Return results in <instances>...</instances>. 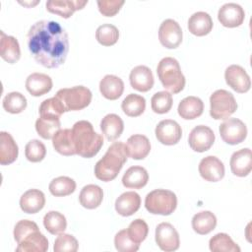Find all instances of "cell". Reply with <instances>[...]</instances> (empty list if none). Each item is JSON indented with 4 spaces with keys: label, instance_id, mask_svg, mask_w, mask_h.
Returning <instances> with one entry per match:
<instances>
[{
    "label": "cell",
    "instance_id": "42",
    "mask_svg": "<svg viewBox=\"0 0 252 252\" xmlns=\"http://www.w3.org/2000/svg\"><path fill=\"white\" fill-rule=\"evenodd\" d=\"M61 129L59 119H45L39 117L35 121V130L37 134L43 139H52L54 135Z\"/></svg>",
    "mask_w": 252,
    "mask_h": 252
},
{
    "label": "cell",
    "instance_id": "12",
    "mask_svg": "<svg viewBox=\"0 0 252 252\" xmlns=\"http://www.w3.org/2000/svg\"><path fill=\"white\" fill-rule=\"evenodd\" d=\"M214 131L206 125H198L194 127L188 137V143L190 148L198 153L208 151L215 142Z\"/></svg>",
    "mask_w": 252,
    "mask_h": 252
},
{
    "label": "cell",
    "instance_id": "6",
    "mask_svg": "<svg viewBox=\"0 0 252 252\" xmlns=\"http://www.w3.org/2000/svg\"><path fill=\"white\" fill-rule=\"evenodd\" d=\"M145 207L153 215L169 216L177 207V198L170 190L156 189L147 194Z\"/></svg>",
    "mask_w": 252,
    "mask_h": 252
},
{
    "label": "cell",
    "instance_id": "15",
    "mask_svg": "<svg viewBox=\"0 0 252 252\" xmlns=\"http://www.w3.org/2000/svg\"><path fill=\"white\" fill-rule=\"evenodd\" d=\"M245 19L243 8L236 3H225L218 12V20L225 28H236L242 25Z\"/></svg>",
    "mask_w": 252,
    "mask_h": 252
},
{
    "label": "cell",
    "instance_id": "8",
    "mask_svg": "<svg viewBox=\"0 0 252 252\" xmlns=\"http://www.w3.org/2000/svg\"><path fill=\"white\" fill-rule=\"evenodd\" d=\"M237 109V102L231 93L217 90L210 96V115L216 119H227Z\"/></svg>",
    "mask_w": 252,
    "mask_h": 252
},
{
    "label": "cell",
    "instance_id": "45",
    "mask_svg": "<svg viewBox=\"0 0 252 252\" xmlns=\"http://www.w3.org/2000/svg\"><path fill=\"white\" fill-rule=\"evenodd\" d=\"M79 248L77 239L68 233H60L54 241L53 250L55 252H76Z\"/></svg>",
    "mask_w": 252,
    "mask_h": 252
},
{
    "label": "cell",
    "instance_id": "14",
    "mask_svg": "<svg viewBox=\"0 0 252 252\" xmlns=\"http://www.w3.org/2000/svg\"><path fill=\"white\" fill-rule=\"evenodd\" d=\"M155 133L158 141L166 146L177 144L182 137L181 126L172 119H163L158 122Z\"/></svg>",
    "mask_w": 252,
    "mask_h": 252
},
{
    "label": "cell",
    "instance_id": "35",
    "mask_svg": "<svg viewBox=\"0 0 252 252\" xmlns=\"http://www.w3.org/2000/svg\"><path fill=\"white\" fill-rule=\"evenodd\" d=\"M39 115L45 119H59L60 116L66 112L64 105L56 96L44 99L39 105Z\"/></svg>",
    "mask_w": 252,
    "mask_h": 252
},
{
    "label": "cell",
    "instance_id": "26",
    "mask_svg": "<svg viewBox=\"0 0 252 252\" xmlns=\"http://www.w3.org/2000/svg\"><path fill=\"white\" fill-rule=\"evenodd\" d=\"M99 91L106 99L115 100L122 95L124 83L115 75H105L99 82Z\"/></svg>",
    "mask_w": 252,
    "mask_h": 252
},
{
    "label": "cell",
    "instance_id": "43",
    "mask_svg": "<svg viewBox=\"0 0 252 252\" xmlns=\"http://www.w3.org/2000/svg\"><path fill=\"white\" fill-rule=\"evenodd\" d=\"M126 230L130 239L140 245V243H142L148 236L149 226L144 220L136 219L129 224Z\"/></svg>",
    "mask_w": 252,
    "mask_h": 252
},
{
    "label": "cell",
    "instance_id": "5",
    "mask_svg": "<svg viewBox=\"0 0 252 252\" xmlns=\"http://www.w3.org/2000/svg\"><path fill=\"white\" fill-rule=\"evenodd\" d=\"M157 74L162 87L171 94H178L185 87V77L175 58H162L158 64Z\"/></svg>",
    "mask_w": 252,
    "mask_h": 252
},
{
    "label": "cell",
    "instance_id": "39",
    "mask_svg": "<svg viewBox=\"0 0 252 252\" xmlns=\"http://www.w3.org/2000/svg\"><path fill=\"white\" fill-rule=\"evenodd\" d=\"M27 98L19 92H11L7 94L2 101L3 108L12 114L23 112L27 107Z\"/></svg>",
    "mask_w": 252,
    "mask_h": 252
},
{
    "label": "cell",
    "instance_id": "37",
    "mask_svg": "<svg viewBox=\"0 0 252 252\" xmlns=\"http://www.w3.org/2000/svg\"><path fill=\"white\" fill-rule=\"evenodd\" d=\"M43 225L51 234L63 233L67 227V220L64 215L57 211H50L43 217Z\"/></svg>",
    "mask_w": 252,
    "mask_h": 252
},
{
    "label": "cell",
    "instance_id": "29",
    "mask_svg": "<svg viewBox=\"0 0 252 252\" xmlns=\"http://www.w3.org/2000/svg\"><path fill=\"white\" fill-rule=\"evenodd\" d=\"M204 110V103L201 98L197 96H186L178 104V114L181 118L192 120L202 115Z\"/></svg>",
    "mask_w": 252,
    "mask_h": 252
},
{
    "label": "cell",
    "instance_id": "16",
    "mask_svg": "<svg viewBox=\"0 0 252 252\" xmlns=\"http://www.w3.org/2000/svg\"><path fill=\"white\" fill-rule=\"evenodd\" d=\"M199 173L206 181L218 182L224 176V165L220 159L214 156H208L199 163Z\"/></svg>",
    "mask_w": 252,
    "mask_h": 252
},
{
    "label": "cell",
    "instance_id": "30",
    "mask_svg": "<svg viewBox=\"0 0 252 252\" xmlns=\"http://www.w3.org/2000/svg\"><path fill=\"white\" fill-rule=\"evenodd\" d=\"M148 180L149 174L146 168L140 165H134L125 171L122 177V184L126 188L141 189L147 185Z\"/></svg>",
    "mask_w": 252,
    "mask_h": 252
},
{
    "label": "cell",
    "instance_id": "10",
    "mask_svg": "<svg viewBox=\"0 0 252 252\" xmlns=\"http://www.w3.org/2000/svg\"><path fill=\"white\" fill-rule=\"evenodd\" d=\"M183 32L179 24L172 20H164L158 29V39L162 46L168 49H174L182 42Z\"/></svg>",
    "mask_w": 252,
    "mask_h": 252
},
{
    "label": "cell",
    "instance_id": "46",
    "mask_svg": "<svg viewBox=\"0 0 252 252\" xmlns=\"http://www.w3.org/2000/svg\"><path fill=\"white\" fill-rule=\"evenodd\" d=\"M114 245L116 250L120 252H136L139 250L140 246L130 239L126 229H122L115 234Z\"/></svg>",
    "mask_w": 252,
    "mask_h": 252
},
{
    "label": "cell",
    "instance_id": "24",
    "mask_svg": "<svg viewBox=\"0 0 252 252\" xmlns=\"http://www.w3.org/2000/svg\"><path fill=\"white\" fill-rule=\"evenodd\" d=\"M0 56L3 60L10 64L19 61L21 57V49L17 38L7 35L3 31L0 32Z\"/></svg>",
    "mask_w": 252,
    "mask_h": 252
},
{
    "label": "cell",
    "instance_id": "7",
    "mask_svg": "<svg viewBox=\"0 0 252 252\" xmlns=\"http://www.w3.org/2000/svg\"><path fill=\"white\" fill-rule=\"evenodd\" d=\"M55 96L60 99L67 112L77 111L87 107L92 101L93 94L87 87L76 86L59 90Z\"/></svg>",
    "mask_w": 252,
    "mask_h": 252
},
{
    "label": "cell",
    "instance_id": "41",
    "mask_svg": "<svg viewBox=\"0 0 252 252\" xmlns=\"http://www.w3.org/2000/svg\"><path fill=\"white\" fill-rule=\"evenodd\" d=\"M172 94L166 91L156 93L151 98L152 110L158 114L167 113L172 107Z\"/></svg>",
    "mask_w": 252,
    "mask_h": 252
},
{
    "label": "cell",
    "instance_id": "1",
    "mask_svg": "<svg viewBox=\"0 0 252 252\" xmlns=\"http://www.w3.org/2000/svg\"><path fill=\"white\" fill-rule=\"evenodd\" d=\"M27 43L33 59L45 68H58L69 51L68 33L55 21H38L29 30Z\"/></svg>",
    "mask_w": 252,
    "mask_h": 252
},
{
    "label": "cell",
    "instance_id": "19",
    "mask_svg": "<svg viewBox=\"0 0 252 252\" xmlns=\"http://www.w3.org/2000/svg\"><path fill=\"white\" fill-rule=\"evenodd\" d=\"M87 4L88 1L86 0H50L46 2L45 6L48 12L58 15L64 19H68L75 11L83 9Z\"/></svg>",
    "mask_w": 252,
    "mask_h": 252
},
{
    "label": "cell",
    "instance_id": "13",
    "mask_svg": "<svg viewBox=\"0 0 252 252\" xmlns=\"http://www.w3.org/2000/svg\"><path fill=\"white\" fill-rule=\"evenodd\" d=\"M226 84L236 93H247L251 88V80L244 68L233 64L228 66L224 72Z\"/></svg>",
    "mask_w": 252,
    "mask_h": 252
},
{
    "label": "cell",
    "instance_id": "23",
    "mask_svg": "<svg viewBox=\"0 0 252 252\" xmlns=\"http://www.w3.org/2000/svg\"><path fill=\"white\" fill-rule=\"evenodd\" d=\"M45 205V196L38 189H30L26 191L20 199V207L24 213L35 214L43 209Z\"/></svg>",
    "mask_w": 252,
    "mask_h": 252
},
{
    "label": "cell",
    "instance_id": "2",
    "mask_svg": "<svg viewBox=\"0 0 252 252\" xmlns=\"http://www.w3.org/2000/svg\"><path fill=\"white\" fill-rule=\"evenodd\" d=\"M14 238L18 252H45L48 240L40 232L37 224L30 220H19L14 227Z\"/></svg>",
    "mask_w": 252,
    "mask_h": 252
},
{
    "label": "cell",
    "instance_id": "4",
    "mask_svg": "<svg viewBox=\"0 0 252 252\" xmlns=\"http://www.w3.org/2000/svg\"><path fill=\"white\" fill-rule=\"evenodd\" d=\"M73 140L77 155L82 158H90L94 157L103 145V138L94 132L91 122L80 120L73 125Z\"/></svg>",
    "mask_w": 252,
    "mask_h": 252
},
{
    "label": "cell",
    "instance_id": "32",
    "mask_svg": "<svg viewBox=\"0 0 252 252\" xmlns=\"http://www.w3.org/2000/svg\"><path fill=\"white\" fill-rule=\"evenodd\" d=\"M103 199L102 189L95 184H88L83 187L79 195L80 204L89 210L97 208Z\"/></svg>",
    "mask_w": 252,
    "mask_h": 252
},
{
    "label": "cell",
    "instance_id": "9",
    "mask_svg": "<svg viewBox=\"0 0 252 252\" xmlns=\"http://www.w3.org/2000/svg\"><path fill=\"white\" fill-rule=\"evenodd\" d=\"M219 131L223 142L228 145L240 144L247 137V127L238 118H227L220 125Z\"/></svg>",
    "mask_w": 252,
    "mask_h": 252
},
{
    "label": "cell",
    "instance_id": "27",
    "mask_svg": "<svg viewBox=\"0 0 252 252\" xmlns=\"http://www.w3.org/2000/svg\"><path fill=\"white\" fill-rule=\"evenodd\" d=\"M19 155V148L8 132H0V163L7 165L13 163Z\"/></svg>",
    "mask_w": 252,
    "mask_h": 252
},
{
    "label": "cell",
    "instance_id": "20",
    "mask_svg": "<svg viewBox=\"0 0 252 252\" xmlns=\"http://www.w3.org/2000/svg\"><path fill=\"white\" fill-rule=\"evenodd\" d=\"M125 146L128 157L133 159H144L151 151V143L149 139L141 134L130 136Z\"/></svg>",
    "mask_w": 252,
    "mask_h": 252
},
{
    "label": "cell",
    "instance_id": "21",
    "mask_svg": "<svg viewBox=\"0 0 252 252\" xmlns=\"http://www.w3.org/2000/svg\"><path fill=\"white\" fill-rule=\"evenodd\" d=\"M52 79L43 73H32L26 80V89L33 96H40L50 92Z\"/></svg>",
    "mask_w": 252,
    "mask_h": 252
},
{
    "label": "cell",
    "instance_id": "36",
    "mask_svg": "<svg viewBox=\"0 0 252 252\" xmlns=\"http://www.w3.org/2000/svg\"><path fill=\"white\" fill-rule=\"evenodd\" d=\"M209 247L213 252H240L239 246L228 234L223 232L214 235L209 241Z\"/></svg>",
    "mask_w": 252,
    "mask_h": 252
},
{
    "label": "cell",
    "instance_id": "47",
    "mask_svg": "<svg viewBox=\"0 0 252 252\" xmlns=\"http://www.w3.org/2000/svg\"><path fill=\"white\" fill-rule=\"evenodd\" d=\"M98 11L105 17H113L115 16L124 5V1L118 0H102L97 1Z\"/></svg>",
    "mask_w": 252,
    "mask_h": 252
},
{
    "label": "cell",
    "instance_id": "33",
    "mask_svg": "<svg viewBox=\"0 0 252 252\" xmlns=\"http://www.w3.org/2000/svg\"><path fill=\"white\" fill-rule=\"evenodd\" d=\"M216 225L217 218L210 211L199 212L192 218V228L198 234H208L216 228Z\"/></svg>",
    "mask_w": 252,
    "mask_h": 252
},
{
    "label": "cell",
    "instance_id": "22",
    "mask_svg": "<svg viewBox=\"0 0 252 252\" xmlns=\"http://www.w3.org/2000/svg\"><path fill=\"white\" fill-rule=\"evenodd\" d=\"M141 206V197L134 191L122 193L115 201V211L122 217H130Z\"/></svg>",
    "mask_w": 252,
    "mask_h": 252
},
{
    "label": "cell",
    "instance_id": "31",
    "mask_svg": "<svg viewBox=\"0 0 252 252\" xmlns=\"http://www.w3.org/2000/svg\"><path fill=\"white\" fill-rule=\"evenodd\" d=\"M100 129L108 141H114L121 136L124 130V123L120 116L109 113L101 119Z\"/></svg>",
    "mask_w": 252,
    "mask_h": 252
},
{
    "label": "cell",
    "instance_id": "18",
    "mask_svg": "<svg viewBox=\"0 0 252 252\" xmlns=\"http://www.w3.org/2000/svg\"><path fill=\"white\" fill-rule=\"evenodd\" d=\"M231 172L239 177L247 176L252 169V153L249 148L234 152L230 158Z\"/></svg>",
    "mask_w": 252,
    "mask_h": 252
},
{
    "label": "cell",
    "instance_id": "44",
    "mask_svg": "<svg viewBox=\"0 0 252 252\" xmlns=\"http://www.w3.org/2000/svg\"><path fill=\"white\" fill-rule=\"evenodd\" d=\"M46 155V148L42 142L33 139L28 142L25 148V156L28 160L32 162L41 161Z\"/></svg>",
    "mask_w": 252,
    "mask_h": 252
},
{
    "label": "cell",
    "instance_id": "17",
    "mask_svg": "<svg viewBox=\"0 0 252 252\" xmlns=\"http://www.w3.org/2000/svg\"><path fill=\"white\" fill-rule=\"evenodd\" d=\"M129 81L134 90L142 93L150 91L155 83L152 70L145 65L134 67L130 72Z\"/></svg>",
    "mask_w": 252,
    "mask_h": 252
},
{
    "label": "cell",
    "instance_id": "34",
    "mask_svg": "<svg viewBox=\"0 0 252 252\" xmlns=\"http://www.w3.org/2000/svg\"><path fill=\"white\" fill-rule=\"evenodd\" d=\"M123 112L129 117H138L146 109V99L137 94H128L121 103Z\"/></svg>",
    "mask_w": 252,
    "mask_h": 252
},
{
    "label": "cell",
    "instance_id": "11",
    "mask_svg": "<svg viewBox=\"0 0 252 252\" xmlns=\"http://www.w3.org/2000/svg\"><path fill=\"white\" fill-rule=\"evenodd\" d=\"M156 242L162 251H175L180 244L179 234L169 222H160L156 227Z\"/></svg>",
    "mask_w": 252,
    "mask_h": 252
},
{
    "label": "cell",
    "instance_id": "25",
    "mask_svg": "<svg viewBox=\"0 0 252 252\" xmlns=\"http://www.w3.org/2000/svg\"><path fill=\"white\" fill-rule=\"evenodd\" d=\"M188 30L196 36H204L211 32L214 23L211 16L203 11L192 14L188 20Z\"/></svg>",
    "mask_w": 252,
    "mask_h": 252
},
{
    "label": "cell",
    "instance_id": "40",
    "mask_svg": "<svg viewBox=\"0 0 252 252\" xmlns=\"http://www.w3.org/2000/svg\"><path fill=\"white\" fill-rule=\"evenodd\" d=\"M95 38L103 46H111L118 41L119 31L111 24H103L95 31Z\"/></svg>",
    "mask_w": 252,
    "mask_h": 252
},
{
    "label": "cell",
    "instance_id": "38",
    "mask_svg": "<svg viewBox=\"0 0 252 252\" xmlns=\"http://www.w3.org/2000/svg\"><path fill=\"white\" fill-rule=\"evenodd\" d=\"M49 191L55 197H64L76 190V182L68 176H59L49 183Z\"/></svg>",
    "mask_w": 252,
    "mask_h": 252
},
{
    "label": "cell",
    "instance_id": "28",
    "mask_svg": "<svg viewBox=\"0 0 252 252\" xmlns=\"http://www.w3.org/2000/svg\"><path fill=\"white\" fill-rule=\"evenodd\" d=\"M52 145L54 150L62 156L77 155L72 129H60L52 138Z\"/></svg>",
    "mask_w": 252,
    "mask_h": 252
},
{
    "label": "cell",
    "instance_id": "3",
    "mask_svg": "<svg viewBox=\"0 0 252 252\" xmlns=\"http://www.w3.org/2000/svg\"><path fill=\"white\" fill-rule=\"evenodd\" d=\"M128 155L126 146L122 142H114L107 149L104 156L94 165V175L101 181H111L116 178L124 163L127 161Z\"/></svg>",
    "mask_w": 252,
    "mask_h": 252
}]
</instances>
